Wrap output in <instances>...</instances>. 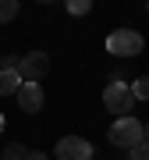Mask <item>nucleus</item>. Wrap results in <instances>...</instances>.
Segmentation results:
<instances>
[{
    "mask_svg": "<svg viewBox=\"0 0 149 160\" xmlns=\"http://www.w3.org/2000/svg\"><path fill=\"white\" fill-rule=\"evenodd\" d=\"M107 139H110L117 149H132V146H138V142H146V125L135 121V118H117L114 125H110Z\"/></svg>",
    "mask_w": 149,
    "mask_h": 160,
    "instance_id": "1",
    "label": "nucleus"
},
{
    "mask_svg": "<svg viewBox=\"0 0 149 160\" xmlns=\"http://www.w3.org/2000/svg\"><path fill=\"white\" fill-rule=\"evenodd\" d=\"M135 103H138L135 92H132V86H124V82H110L103 89V107L110 114H117V118H132Z\"/></svg>",
    "mask_w": 149,
    "mask_h": 160,
    "instance_id": "2",
    "label": "nucleus"
},
{
    "mask_svg": "<svg viewBox=\"0 0 149 160\" xmlns=\"http://www.w3.org/2000/svg\"><path fill=\"white\" fill-rule=\"evenodd\" d=\"M142 46H146V39L135 29H117V32L107 36V53L110 57H138Z\"/></svg>",
    "mask_w": 149,
    "mask_h": 160,
    "instance_id": "3",
    "label": "nucleus"
},
{
    "mask_svg": "<svg viewBox=\"0 0 149 160\" xmlns=\"http://www.w3.org/2000/svg\"><path fill=\"white\" fill-rule=\"evenodd\" d=\"M46 71H50V57H46V50H29V53L22 57V68H18L22 82H39V78H46Z\"/></svg>",
    "mask_w": 149,
    "mask_h": 160,
    "instance_id": "4",
    "label": "nucleus"
},
{
    "mask_svg": "<svg viewBox=\"0 0 149 160\" xmlns=\"http://www.w3.org/2000/svg\"><path fill=\"white\" fill-rule=\"evenodd\" d=\"M53 153H57V160H92V142L82 135H64Z\"/></svg>",
    "mask_w": 149,
    "mask_h": 160,
    "instance_id": "5",
    "label": "nucleus"
},
{
    "mask_svg": "<svg viewBox=\"0 0 149 160\" xmlns=\"http://www.w3.org/2000/svg\"><path fill=\"white\" fill-rule=\"evenodd\" d=\"M18 107H22L25 114H39L43 110V86L39 82H25V86L18 89Z\"/></svg>",
    "mask_w": 149,
    "mask_h": 160,
    "instance_id": "6",
    "label": "nucleus"
},
{
    "mask_svg": "<svg viewBox=\"0 0 149 160\" xmlns=\"http://www.w3.org/2000/svg\"><path fill=\"white\" fill-rule=\"evenodd\" d=\"M22 75L18 71H0V96H18V89H22Z\"/></svg>",
    "mask_w": 149,
    "mask_h": 160,
    "instance_id": "7",
    "label": "nucleus"
},
{
    "mask_svg": "<svg viewBox=\"0 0 149 160\" xmlns=\"http://www.w3.org/2000/svg\"><path fill=\"white\" fill-rule=\"evenodd\" d=\"M132 92H135V100H149V75H138L132 82Z\"/></svg>",
    "mask_w": 149,
    "mask_h": 160,
    "instance_id": "8",
    "label": "nucleus"
},
{
    "mask_svg": "<svg viewBox=\"0 0 149 160\" xmlns=\"http://www.w3.org/2000/svg\"><path fill=\"white\" fill-rule=\"evenodd\" d=\"M18 14V0H0V25H7Z\"/></svg>",
    "mask_w": 149,
    "mask_h": 160,
    "instance_id": "9",
    "label": "nucleus"
},
{
    "mask_svg": "<svg viewBox=\"0 0 149 160\" xmlns=\"http://www.w3.org/2000/svg\"><path fill=\"white\" fill-rule=\"evenodd\" d=\"M64 7H68V14H74V18H78V14H89V11H92V4H89V0H68Z\"/></svg>",
    "mask_w": 149,
    "mask_h": 160,
    "instance_id": "10",
    "label": "nucleus"
},
{
    "mask_svg": "<svg viewBox=\"0 0 149 160\" xmlns=\"http://www.w3.org/2000/svg\"><path fill=\"white\" fill-rule=\"evenodd\" d=\"M25 157H29V149H25L22 142H11L4 149V160H25Z\"/></svg>",
    "mask_w": 149,
    "mask_h": 160,
    "instance_id": "11",
    "label": "nucleus"
},
{
    "mask_svg": "<svg viewBox=\"0 0 149 160\" xmlns=\"http://www.w3.org/2000/svg\"><path fill=\"white\" fill-rule=\"evenodd\" d=\"M128 157H132V160H149V142L132 146V149H128Z\"/></svg>",
    "mask_w": 149,
    "mask_h": 160,
    "instance_id": "12",
    "label": "nucleus"
},
{
    "mask_svg": "<svg viewBox=\"0 0 149 160\" xmlns=\"http://www.w3.org/2000/svg\"><path fill=\"white\" fill-rule=\"evenodd\" d=\"M25 160H50V157H46V153H39V149H29V157H25Z\"/></svg>",
    "mask_w": 149,
    "mask_h": 160,
    "instance_id": "13",
    "label": "nucleus"
},
{
    "mask_svg": "<svg viewBox=\"0 0 149 160\" xmlns=\"http://www.w3.org/2000/svg\"><path fill=\"white\" fill-rule=\"evenodd\" d=\"M146 142H149V121H146Z\"/></svg>",
    "mask_w": 149,
    "mask_h": 160,
    "instance_id": "14",
    "label": "nucleus"
},
{
    "mask_svg": "<svg viewBox=\"0 0 149 160\" xmlns=\"http://www.w3.org/2000/svg\"><path fill=\"white\" fill-rule=\"evenodd\" d=\"M0 132H4V114H0Z\"/></svg>",
    "mask_w": 149,
    "mask_h": 160,
    "instance_id": "15",
    "label": "nucleus"
}]
</instances>
